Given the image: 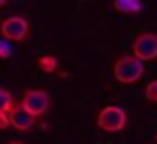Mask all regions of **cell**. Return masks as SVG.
<instances>
[{"mask_svg":"<svg viewBox=\"0 0 157 144\" xmlns=\"http://www.w3.org/2000/svg\"><path fill=\"white\" fill-rule=\"evenodd\" d=\"M21 106L26 108L32 117H40L49 110V93L40 91V89H30L24 93V102Z\"/></svg>","mask_w":157,"mask_h":144,"instance_id":"3","label":"cell"},{"mask_svg":"<svg viewBox=\"0 0 157 144\" xmlns=\"http://www.w3.org/2000/svg\"><path fill=\"white\" fill-rule=\"evenodd\" d=\"M142 72H144V66L136 55H123L121 59L115 62V78L123 85L136 83L142 76Z\"/></svg>","mask_w":157,"mask_h":144,"instance_id":"1","label":"cell"},{"mask_svg":"<svg viewBox=\"0 0 157 144\" xmlns=\"http://www.w3.org/2000/svg\"><path fill=\"white\" fill-rule=\"evenodd\" d=\"M9 119L15 129H30V127H34L36 117H32L24 106H13V110L9 112Z\"/></svg>","mask_w":157,"mask_h":144,"instance_id":"6","label":"cell"},{"mask_svg":"<svg viewBox=\"0 0 157 144\" xmlns=\"http://www.w3.org/2000/svg\"><path fill=\"white\" fill-rule=\"evenodd\" d=\"M144 96H147V100H151V102H157V81H153V83L147 85Z\"/></svg>","mask_w":157,"mask_h":144,"instance_id":"10","label":"cell"},{"mask_svg":"<svg viewBox=\"0 0 157 144\" xmlns=\"http://www.w3.org/2000/svg\"><path fill=\"white\" fill-rule=\"evenodd\" d=\"M9 144H24V142H19V140H13V142H9Z\"/></svg>","mask_w":157,"mask_h":144,"instance_id":"13","label":"cell"},{"mask_svg":"<svg viewBox=\"0 0 157 144\" xmlns=\"http://www.w3.org/2000/svg\"><path fill=\"white\" fill-rule=\"evenodd\" d=\"M11 125V119H9V115H0V129H6Z\"/></svg>","mask_w":157,"mask_h":144,"instance_id":"12","label":"cell"},{"mask_svg":"<svg viewBox=\"0 0 157 144\" xmlns=\"http://www.w3.org/2000/svg\"><path fill=\"white\" fill-rule=\"evenodd\" d=\"M134 55L142 59H155L157 57V34L144 32L134 40Z\"/></svg>","mask_w":157,"mask_h":144,"instance_id":"4","label":"cell"},{"mask_svg":"<svg viewBox=\"0 0 157 144\" xmlns=\"http://www.w3.org/2000/svg\"><path fill=\"white\" fill-rule=\"evenodd\" d=\"M13 97L9 91H4V89H0V115H9L11 110H13Z\"/></svg>","mask_w":157,"mask_h":144,"instance_id":"8","label":"cell"},{"mask_svg":"<svg viewBox=\"0 0 157 144\" xmlns=\"http://www.w3.org/2000/svg\"><path fill=\"white\" fill-rule=\"evenodd\" d=\"M128 123V115L119 108V106H106L104 110H100L98 115V127L104 131H121Z\"/></svg>","mask_w":157,"mask_h":144,"instance_id":"2","label":"cell"},{"mask_svg":"<svg viewBox=\"0 0 157 144\" xmlns=\"http://www.w3.org/2000/svg\"><path fill=\"white\" fill-rule=\"evenodd\" d=\"M115 9L117 11H123V13H138L142 9V2H130V0H117L115 2Z\"/></svg>","mask_w":157,"mask_h":144,"instance_id":"7","label":"cell"},{"mask_svg":"<svg viewBox=\"0 0 157 144\" xmlns=\"http://www.w3.org/2000/svg\"><path fill=\"white\" fill-rule=\"evenodd\" d=\"M0 6H4V0H0Z\"/></svg>","mask_w":157,"mask_h":144,"instance_id":"14","label":"cell"},{"mask_svg":"<svg viewBox=\"0 0 157 144\" xmlns=\"http://www.w3.org/2000/svg\"><path fill=\"white\" fill-rule=\"evenodd\" d=\"M0 32L9 40H24L28 36V21L24 17H6L0 25Z\"/></svg>","mask_w":157,"mask_h":144,"instance_id":"5","label":"cell"},{"mask_svg":"<svg viewBox=\"0 0 157 144\" xmlns=\"http://www.w3.org/2000/svg\"><path fill=\"white\" fill-rule=\"evenodd\" d=\"M38 68L43 72H55V68H57V59L53 57V55H43L40 59H38Z\"/></svg>","mask_w":157,"mask_h":144,"instance_id":"9","label":"cell"},{"mask_svg":"<svg viewBox=\"0 0 157 144\" xmlns=\"http://www.w3.org/2000/svg\"><path fill=\"white\" fill-rule=\"evenodd\" d=\"M11 55H13L11 45H9L6 40H2V38H0V57H2V59H6V57H11Z\"/></svg>","mask_w":157,"mask_h":144,"instance_id":"11","label":"cell"}]
</instances>
